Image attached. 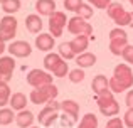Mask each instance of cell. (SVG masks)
Masks as SVG:
<instances>
[{"instance_id": "1", "label": "cell", "mask_w": 133, "mask_h": 128, "mask_svg": "<svg viewBox=\"0 0 133 128\" xmlns=\"http://www.w3.org/2000/svg\"><path fill=\"white\" fill-rule=\"evenodd\" d=\"M133 86V71L128 64H118L113 71V78L110 79V89L113 93L127 91Z\"/></svg>"}, {"instance_id": "2", "label": "cell", "mask_w": 133, "mask_h": 128, "mask_svg": "<svg viewBox=\"0 0 133 128\" xmlns=\"http://www.w3.org/2000/svg\"><path fill=\"white\" fill-rule=\"evenodd\" d=\"M96 105H98V108H99L101 115H104V116H116L118 111H120V105H118V101L115 99L111 89H108L103 95L96 96Z\"/></svg>"}, {"instance_id": "3", "label": "cell", "mask_w": 133, "mask_h": 128, "mask_svg": "<svg viewBox=\"0 0 133 128\" xmlns=\"http://www.w3.org/2000/svg\"><path fill=\"white\" fill-rule=\"evenodd\" d=\"M57 95H59L57 86L45 84V86H41V88H34V91L30 93V101L34 105H45L51 99H56Z\"/></svg>"}, {"instance_id": "4", "label": "cell", "mask_w": 133, "mask_h": 128, "mask_svg": "<svg viewBox=\"0 0 133 128\" xmlns=\"http://www.w3.org/2000/svg\"><path fill=\"white\" fill-rule=\"evenodd\" d=\"M57 110H61V103H57L56 99H51V101L45 105V108L41 110L39 113V123L42 126H51L56 120L59 118L57 116Z\"/></svg>"}, {"instance_id": "5", "label": "cell", "mask_w": 133, "mask_h": 128, "mask_svg": "<svg viewBox=\"0 0 133 128\" xmlns=\"http://www.w3.org/2000/svg\"><path fill=\"white\" fill-rule=\"evenodd\" d=\"M68 30L74 36H89L93 34V27L91 24H88V20L81 19V17H72V19L68 20Z\"/></svg>"}, {"instance_id": "6", "label": "cell", "mask_w": 133, "mask_h": 128, "mask_svg": "<svg viewBox=\"0 0 133 128\" xmlns=\"http://www.w3.org/2000/svg\"><path fill=\"white\" fill-rule=\"evenodd\" d=\"M17 34V19L12 15H5L0 20V41H10Z\"/></svg>"}, {"instance_id": "7", "label": "cell", "mask_w": 133, "mask_h": 128, "mask_svg": "<svg viewBox=\"0 0 133 128\" xmlns=\"http://www.w3.org/2000/svg\"><path fill=\"white\" fill-rule=\"evenodd\" d=\"M27 83L34 88H41L45 84H52V74L42 69H32L27 72Z\"/></svg>"}, {"instance_id": "8", "label": "cell", "mask_w": 133, "mask_h": 128, "mask_svg": "<svg viewBox=\"0 0 133 128\" xmlns=\"http://www.w3.org/2000/svg\"><path fill=\"white\" fill-rule=\"evenodd\" d=\"M66 27V14L64 12H54L49 15V30L54 37H61L62 30Z\"/></svg>"}, {"instance_id": "9", "label": "cell", "mask_w": 133, "mask_h": 128, "mask_svg": "<svg viewBox=\"0 0 133 128\" xmlns=\"http://www.w3.org/2000/svg\"><path fill=\"white\" fill-rule=\"evenodd\" d=\"M9 51L14 57H29L32 52V46H30L27 41H15L9 46Z\"/></svg>"}, {"instance_id": "10", "label": "cell", "mask_w": 133, "mask_h": 128, "mask_svg": "<svg viewBox=\"0 0 133 128\" xmlns=\"http://www.w3.org/2000/svg\"><path fill=\"white\" fill-rule=\"evenodd\" d=\"M15 69V61L12 56H2L0 57V81H10L12 72Z\"/></svg>"}, {"instance_id": "11", "label": "cell", "mask_w": 133, "mask_h": 128, "mask_svg": "<svg viewBox=\"0 0 133 128\" xmlns=\"http://www.w3.org/2000/svg\"><path fill=\"white\" fill-rule=\"evenodd\" d=\"M61 110L64 111V115H68L72 122L78 120V115H79V105L74 101V99H64L61 103Z\"/></svg>"}, {"instance_id": "12", "label": "cell", "mask_w": 133, "mask_h": 128, "mask_svg": "<svg viewBox=\"0 0 133 128\" xmlns=\"http://www.w3.org/2000/svg\"><path fill=\"white\" fill-rule=\"evenodd\" d=\"M91 88H93L94 95H103L104 91H108V88H110V79H106V76L103 74H98L96 78L93 79V83H91Z\"/></svg>"}, {"instance_id": "13", "label": "cell", "mask_w": 133, "mask_h": 128, "mask_svg": "<svg viewBox=\"0 0 133 128\" xmlns=\"http://www.w3.org/2000/svg\"><path fill=\"white\" fill-rule=\"evenodd\" d=\"M36 46L39 51H44V52L51 51L54 47V36H51V34H39L36 37Z\"/></svg>"}, {"instance_id": "14", "label": "cell", "mask_w": 133, "mask_h": 128, "mask_svg": "<svg viewBox=\"0 0 133 128\" xmlns=\"http://www.w3.org/2000/svg\"><path fill=\"white\" fill-rule=\"evenodd\" d=\"M89 39L91 37L89 36H76L74 39L71 41V47H72V51H74V54H83L86 49H88V46H89Z\"/></svg>"}, {"instance_id": "15", "label": "cell", "mask_w": 133, "mask_h": 128, "mask_svg": "<svg viewBox=\"0 0 133 128\" xmlns=\"http://www.w3.org/2000/svg\"><path fill=\"white\" fill-rule=\"evenodd\" d=\"M36 10L41 15H52L56 12V2L54 0H37Z\"/></svg>"}, {"instance_id": "16", "label": "cell", "mask_w": 133, "mask_h": 128, "mask_svg": "<svg viewBox=\"0 0 133 128\" xmlns=\"http://www.w3.org/2000/svg\"><path fill=\"white\" fill-rule=\"evenodd\" d=\"M25 27H27V30H29V32L39 34L41 30H42V20H41L39 15L30 14V15H27V19H25Z\"/></svg>"}, {"instance_id": "17", "label": "cell", "mask_w": 133, "mask_h": 128, "mask_svg": "<svg viewBox=\"0 0 133 128\" xmlns=\"http://www.w3.org/2000/svg\"><path fill=\"white\" fill-rule=\"evenodd\" d=\"M34 120L36 118H34V115L29 110H22V111H19V115H15V122L20 128H30Z\"/></svg>"}, {"instance_id": "18", "label": "cell", "mask_w": 133, "mask_h": 128, "mask_svg": "<svg viewBox=\"0 0 133 128\" xmlns=\"http://www.w3.org/2000/svg\"><path fill=\"white\" fill-rule=\"evenodd\" d=\"M62 57L59 56V54H54V52H51V54H47V56L44 57V68L47 69V71H51V72H54L56 69H57V66L62 63Z\"/></svg>"}, {"instance_id": "19", "label": "cell", "mask_w": 133, "mask_h": 128, "mask_svg": "<svg viewBox=\"0 0 133 128\" xmlns=\"http://www.w3.org/2000/svg\"><path fill=\"white\" fill-rule=\"evenodd\" d=\"M10 106H12V110H19V111H22V110H25V105H27V96L24 95V93H14L12 96H10Z\"/></svg>"}, {"instance_id": "20", "label": "cell", "mask_w": 133, "mask_h": 128, "mask_svg": "<svg viewBox=\"0 0 133 128\" xmlns=\"http://www.w3.org/2000/svg\"><path fill=\"white\" fill-rule=\"evenodd\" d=\"M76 64L78 68H91L96 64V56L93 52H83L76 57Z\"/></svg>"}, {"instance_id": "21", "label": "cell", "mask_w": 133, "mask_h": 128, "mask_svg": "<svg viewBox=\"0 0 133 128\" xmlns=\"http://www.w3.org/2000/svg\"><path fill=\"white\" fill-rule=\"evenodd\" d=\"M127 46H128V37L110 41V51H111V54H115V56H121V52H123V49Z\"/></svg>"}, {"instance_id": "22", "label": "cell", "mask_w": 133, "mask_h": 128, "mask_svg": "<svg viewBox=\"0 0 133 128\" xmlns=\"http://www.w3.org/2000/svg\"><path fill=\"white\" fill-rule=\"evenodd\" d=\"M10 101V86L7 81H0V108Z\"/></svg>"}, {"instance_id": "23", "label": "cell", "mask_w": 133, "mask_h": 128, "mask_svg": "<svg viewBox=\"0 0 133 128\" xmlns=\"http://www.w3.org/2000/svg\"><path fill=\"white\" fill-rule=\"evenodd\" d=\"M78 128H98V118L94 113H86L83 120L79 122Z\"/></svg>"}, {"instance_id": "24", "label": "cell", "mask_w": 133, "mask_h": 128, "mask_svg": "<svg viewBox=\"0 0 133 128\" xmlns=\"http://www.w3.org/2000/svg\"><path fill=\"white\" fill-rule=\"evenodd\" d=\"M2 9L7 15H12V14L19 12L20 10V0H5L2 3Z\"/></svg>"}, {"instance_id": "25", "label": "cell", "mask_w": 133, "mask_h": 128, "mask_svg": "<svg viewBox=\"0 0 133 128\" xmlns=\"http://www.w3.org/2000/svg\"><path fill=\"white\" fill-rule=\"evenodd\" d=\"M59 56L64 61H69V59H72L76 54H74V51H72V47H71L69 42H61L59 44Z\"/></svg>"}, {"instance_id": "26", "label": "cell", "mask_w": 133, "mask_h": 128, "mask_svg": "<svg viewBox=\"0 0 133 128\" xmlns=\"http://www.w3.org/2000/svg\"><path fill=\"white\" fill-rule=\"evenodd\" d=\"M15 120V115L10 108H0V125H10Z\"/></svg>"}, {"instance_id": "27", "label": "cell", "mask_w": 133, "mask_h": 128, "mask_svg": "<svg viewBox=\"0 0 133 128\" xmlns=\"http://www.w3.org/2000/svg\"><path fill=\"white\" fill-rule=\"evenodd\" d=\"M76 14H78V17H81V19L88 20V19H91V17H93L94 10L91 9L88 3H81V7H79V9L76 10Z\"/></svg>"}, {"instance_id": "28", "label": "cell", "mask_w": 133, "mask_h": 128, "mask_svg": "<svg viewBox=\"0 0 133 128\" xmlns=\"http://www.w3.org/2000/svg\"><path fill=\"white\" fill-rule=\"evenodd\" d=\"M130 19H131V15H130V12H127V10H123L121 14H118L116 17H115V24H118V27H123V25H130Z\"/></svg>"}, {"instance_id": "29", "label": "cell", "mask_w": 133, "mask_h": 128, "mask_svg": "<svg viewBox=\"0 0 133 128\" xmlns=\"http://www.w3.org/2000/svg\"><path fill=\"white\" fill-rule=\"evenodd\" d=\"M83 79H84V71H83V68H76L72 69V71H69V81L71 83H81Z\"/></svg>"}, {"instance_id": "30", "label": "cell", "mask_w": 133, "mask_h": 128, "mask_svg": "<svg viewBox=\"0 0 133 128\" xmlns=\"http://www.w3.org/2000/svg\"><path fill=\"white\" fill-rule=\"evenodd\" d=\"M123 5L121 3H118V2H111L110 5H108V9H106V12H108V15L111 17V19H115V17L118 15V14H121L123 12Z\"/></svg>"}, {"instance_id": "31", "label": "cell", "mask_w": 133, "mask_h": 128, "mask_svg": "<svg viewBox=\"0 0 133 128\" xmlns=\"http://www.w3.org/2000/svg\"><path fill=\"white\" fill-rule=\"evenodd\" d=\"M52 74L57 76V78H64L66 74H69V68H68V64H66V61H62V63L57 66V69H56Z\"/></svg>"}, {"instance_id": "32", "label": "cell", "mask_w": 133, "mask_h": 128, "mask_svg": "<svg viewBox=\"0 0 133 128\" xmlns=\"http://www.w3.org/2000/svg\"><path fill=\"white\" fill-rule=\"evenodd\" d=\"M81 3H83V0H64V9L76 12V10L81 7Z\"/></svg>"}, {"instance_id": "33", "label": "cell", "mask_w": 133, "mask_h": 128, "mask_svg": "<svg viewBox=\"0 0 133 128\" xmlns=\"http://www.w3.org/2000/svg\"><path fill=\"white\" fill-rule=\"evenodd\" d=\"M123 37H128L127 32H125L121 27H116V29H111L110 30V41L113 39H123Z\"/></svg>"}, {"instance_id": "34", "label": "cell", "mask_w": 133, "mask_h": 128, "mask_svg": "<svg viewBox=\"0 0 133 128\" xmlns=\"http://www.w3.org/2000/svg\"><path fill=\"white\" fill-rule=\"evenodd\" d=\"M121 57H123L128 64H133V46L128 44V46L123 49V52H121Z\"/></svg>"}, {"instance_id": "35", "label": "cell", "mask_w": 133, "mask_h": 128, "mask_svg": "<svg viewBox=\"0 0 133 128\" xmlns=\"http://www.w3.org/2000/svg\"><path fill=\"white\" fill-rule=\"evenodd\" d=\"M123 123L128 128H133V108L127 110V113H125V116H123Z\"/></svg>"}, {"instance_id": "36", "label": "cell", "mask_w": 133, "mask_h": 128, "mask_svg": "<svg viewBox=\"0 0 133 128\" xmlns=\"http://www.w3.org/2000/svg\"><path fill=\"white\" fill-rule=\"evenodd\" d=\"M106 128H125V123L120 118H110L106 123Z\"/></svg>"}, {"instance_id": "37", "label": "cell", "mask_w": 133, "mask_h": 128, "mask_svg": "<svg viewBox=\"0 0 133 128\" xmlns=\"http://www.w3.org/2000/svg\"><path fill=\"white\" fill-rule=\"evenodd\" d=\"M88 2H91L94 7H98V9H108L111 0H88Z\"/></svg>"}, {"instance_id": "38", "label": "cell", "mask_w": 133, "mask_h": 128, "mask_svg": "<svg viewBox=\"0 0 133 128\" xmlns=\"http://www.w3.org/2000/svg\"><path fill=\"white\" fill-rule=\"evenodd\" d=\"M125 103H127L128 108H133V89L127 93V98H125Z\"/></svg>"}, {"instance_id": "39", "label": "cell", "mask_w": 133, "mask_h": 128, "mask_svg": "<svg viewBox=\"0 0 133 128\" xmlns=\"http://www.w3.org/2000/svg\"><path fill=\"white\" fill-rule=\"evenodd\" d=\"M3 52H5V42H3V41H0V56H2Z\"/></svg>"}, {"instance_id": "40", "label": "cell", "mask_w": 133, "mask_h": 128, "mask_svg": "<svg viewBox=\"0 0 133 128\" xmlns=\"http://www.w3.org/2000/svg\"><path fill=\"white\" fill-rule=\"evenodd\" d=\"M130 15H131V19H130V27H133V12H130Z\"/></svg>"}, {"instance_id": "41", "label": "cell", "mask_w": 133, "mask_h": 128, "mask_svg": "<svg viewBox=\"0 0 133 128\" xmlns=\"http://www.w3.org/2000/svg\"><path fill=\"white\" fill-rule=\"evenodd\" d=\"M128 2H130V3H131V5H133V0H128Z\"/></svg>"}, {"instance_id": "42", "label": "cell", "mask_w": 133, "mask_h": 128, "mask_svg": "<svg viewBox=\"0 0 133 128\" xmlns=\"http://www.w3.org/2000/svg\"><path fill=\"white\" fill-rule=\"evenodd\" d=\"M3 2H5V0H0V3H3Z\"/></svg>"}, {"instance_id": "43", "label": "cell", "mask_w": 133, "mask_h": 128, "mask_svg": "<svg viewBox=\"0 0 133 128\" xmlns=\"http://www.w3.org/2000/svg\"><path fill=\"white\" fill-rule=\"evenodd\" d=\"M30 128H39V126H30Z\"/></svg>"}]
</instances>
